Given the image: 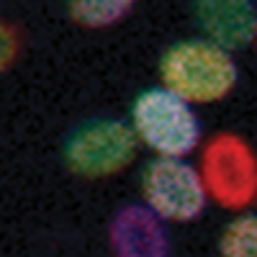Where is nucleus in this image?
Here are the masks:
<instances>
[{"instance_id":"f257e3e1","label":"nucleus","mask_w":257,"mask_h":257,"mask_svg":"<svg viewBox=\"0 0 257 257\" xmlns=\"http://www.w3.org/2000/svg\"><path fill=\"white\" fill-rule=\"evenodd\" d=\"M162 88L185 103H219L239 82V67L231 52L208 39H185L173 44L160 59Z\"/></svg>"},{"instance_id":"0eeeda50","label":"nucleus","mask_w":257,"mask_h":257,"mask_svg":"<svg viewBox=\"0 0 257 257\" xmlns=\"http://www.w3.org/2000/svg\"><path fill=\"white\" fill-rule=\"evenodd\" d=\"M196 16L206 39L226 52L249 47L257 36L254 0H196Z\"/></svg>"},{"instance_id":"6e6552de","label":"nucleus","mask_w":257,"mask_h":257,"mask_svg":"<svg viewBox=\"0 0 257 257\" xmlns=\"http://www.w3.org/2000/svg\"><path fill=\"white\" fill-rule=\"evenodd\" d=\"M137 0H67L70 16L85 29H105L123 21Z\"/></svg>"},{"instance_id":"423d86ee","label":"nucleus","mask_w":257,"mask_h":257,"mask_svg":"<svg viewBox=\"0 0 257 257\" xmlns=\"http://www.w3.org/2000/svg\"><path fill=\"white\" fill-rule=\"evenodd\" d=\"M108 239L116 257H170L167 224L144 203H128L116 211Z\"/></svg>"},{"instance_id":"20e7f679","label":"nucleus","mask_w":257,"mask_h":257,"mask_svg":"<svg viewBox=\"0 0 257 257\" xmlns=\"http://www.w3.org/2000/svg\"><path fill=\"white\" fill-rule=\"evenodd\" d=\"M139 139L121 118H93L77 126L64 144V162L75 175L113 178L137 160Z\"/></svg>"},{"instance_id":"7ed1b4c3","label":"nucleus","mask_w":257,"mask_h":257,"mask_svg":"<svg viewBox=\"0 0 257 257\" xmlns=\"http://www.w3.org/2000/svg\"><path fill=\"white\" fill-rule=\"evenodd\" d=\"M201 183L221 208L244 211L257 198L254 147L237 132H216L201 149Z\"/></svg>"},{"instance_id":"f03ea898","label":"nucleus","mask_w":257,"mask_h":257,"mask_svg":"<svg viewBox=\"0 0 257 257\" xmlns=\"http://www.w3.org/2000/svg\"><path fill=\"white\" fill-rule=\"evenodd\" d=\"M132 132L157 157H183L201 144L203 128L193 105L167 88H147L132 105Z\"/></svg>"},{"instance_id":"39448f33","label":"nucleus","mask_w":257,"mask_h":257,"mask_svg":"<svg viewBox=\"0 0 257 257\" xmlns=\"http://www.w3.org/2000/svg\"><path fill=\"white\" fill-rule=\"evenodd\" d=\"M144 206L165 224L196 221L206 208V188L198 170L183 157H155L142 173Z\"/></svg>"},{"instance_id":"1a4fd4ad","label":"nucleus","mask_w":257,"mask_h":257,"mask_svg":"<svg viewBox=\"0 0 257 257\" xmlns=\"http://www.w3.org/2000/svg\"><path fill=\"white\" fill-rule=\"evenodd\" d=\"M219 257H257V219L242 213L231 219L219 239Z\"/></svg>"},{"instance_id":"9d476101","label":"nucleus","mask_w":257,"mask_h":257,"mask_svg":"<svg viewBox=\"0 0 257 257\" xmlns=\"http://www.w3.org/2000/svg\"><path fill=\"white\" fill-rule=\"evenodd\" d=\"M18 52H21V36H18V29L8 21H0V75H6L13 62L18 59Z\"/></svg>"}]
</instances>
